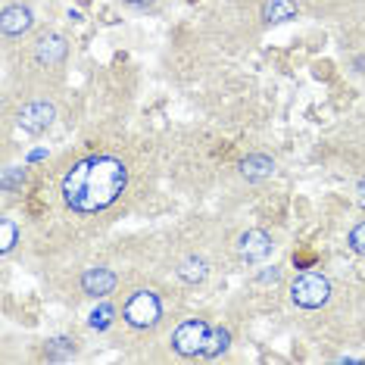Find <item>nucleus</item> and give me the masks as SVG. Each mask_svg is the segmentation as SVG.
Returning <instances> with one entry per match:
<instances>
[{
  "label": "nucleus",
  "mask_w": 365,
  "mask_h": 365,
  "mask_svg": "<svg viewBox=\"0 0 365 365\" xmlns=\"http://www.w3.org/2000/svg\"><path fill=\"white\" fill-rule=\"evenodd\" d=\"M113 315H115V309L113 306H101V309H94L91 312V328H110L113 325Z\"/></svg>",
  "instance_id": "nucleus-17"
},
{
  "label": "nucleus",
  "mask_w": 365,
  "mask_h": 365,
  "mask_svg": "<svg viewBox=\"0 0 365 365\" xmlns=\"http://www.w3.org/2000/svg\"><path fill=\"white\" fill-rule=\"evenodd\" d=\"M29 181V169L26 165H10V169H4V178H0V187H4V194H16V190H22Z\"/></svg>",
  "instance_id": "nucleus-13"
},
{
  "label": "nucleus",
  "mask_w": 365,
  "mask_h": 365,
  "mask_svg": "<svg viewBox=\"0 0 365 365\" xmlns=\"http://www.w3.org/2000/svg\"><path fill=\"white\" fill-rule=\"evenodd\" d=\"M156 0H125V6H131V10H147V6H153Z\"/></svg>",
  "instance_id": "nucleus-19"
},
{
  "label": "nucleus",
  "mask_w": 365,
  "mask_h": 365,
  "mask_svg": "<svg viewBox=\"0 0 365 365\" xmlns=\"http://www.w3.org/2000/svg\"><path fill=\"white\" fill-rule=\"evenodd\" d=\"M19 240V225L13 219H4L0 222V253H10Z\"/></svg>",
  "instance_id": "nucleus-15"
},
{
  "label": "nucleus",
  "mask_w": 365,
  "mask_h": 365,
  "mask_svg": "<svg viewBox=\"0 0 365 365\" xmlns=\"http://www.w3.org/2000/svg\"><path fill=\"white\" fill-rule=\"evenodd\" d=\"M300 13L297 0H265L262 4V22L265 26H281V22H290L294 16Z\"/></svg>",
  "instance_id": "nucleus-10"
},
{
  "label": "nucleus",
  "mask_w": 365,
  "mask_h": 365,
  "mask_svg": "<svg viewBox=\"0 0 365 365\" xmlns=\"http://www.w3.org/2000/svg\"><path fill=\"white\" fill-rule=\"evenodd\" d=\"M278 275H281V272H278V269H272V272H262L259 281H278Z\"/></svg>",
  "instance_id": "nucleus-20"
},
{
  "label": "nucleus",
  "mask_w": 365,
  "mask_h": 365,
  "mask_svg": "<svg viewBox=\"0 0 365 365\" xmlns=\"http://www.w3.org/2000/svg\"><path fill=\"white\" fill-rule=\"evenodd\" d=\"M66 56H69V44H66L63 35H44L35 44V60L41 66H47V69H56V66H63Z\"/></svg>",
  "instance_id": "nucleus-8"
},
{
  "label": "nucleus",
  "mask_w": 365,
  "mask_h": 365,
  "mask_svg": "<svg viewBox=\"0 0 365 365\" xmlns=\"http://www.w3.org/2000/svg\"><path fill=\"white\" fill-rule=\"evenodd\" d=\"M356 203H359L362 210H365V175H362L359 181H356Z\"/></svg>",
  "instance_id": "nucleus-18"
},
{
  "label": "nucleus",
  "mask_w": 365,
  "mask_h": 365,
  "mask_svg": "<svg viewBox=\"0 0 365 365\" xmlns=\"http://www.w3.org/2000/svg\"><path fill=\"white\" fill-rule=\"evenodd\" d=\"M231 346V331L228 328H212V334H210V344H206V353L203 356H222Z\"/></svg>",
  "instance_id": "nucleus-14"
},
{
  "label": "nucleus",
  "mask_w": 365,
  "mask_h": 365,
  "mask_svg": "<svg viewBox=\"0 0 365 365\" xmlns=\"http://www.w3.org/2000/svg\"><path fill=\"white\" fill-rule=\"evenodd\" d=\"M115 284H119V275H115L113 269H88L85 275H81V290H85L88 297H94V300L110 297Z\"/></svg>",
  "instance_id": "nucleus-9"
},
{
  "label": "nucleus",
  "mask_w": 365,
  "mask_h": 365,
  "mask_svg": "<svg viewBox=\"0 0 365 365\" xmlns=\"http://www.w3.org/2000/svg\"><path fill=\"white\" fill-rule=\"evenodd\" d=\"M210 334H212V325L203 319H187L172 331V350L178 356H203L206 353V344H210Z\"/></svg>",
  "instance_id": "nucleus-4"
},
{
  "label": "nucleus",
  "mask_w": 365,
  "mask_h": 365,
  "mask_svg": "<svg viewBox=\"0 0 365 365\" xmlns=\"http://www.w3.org/2000/svg\"><path fill=\"white\" fill-rule=\"evenodd\" d=\"M53 103L47 101H31L19 110V115H16V125H19L22 131H29V135H44L47 128L53 125Z\"/></svg>",
  "instance_id": "nucleus-5"
},
{
  "label": "nucleus",
  "mask_w": 365,
  "mask_h": 365,
  "mask_svg": "<svg viewBox=\"0 0 365 365\" xmlns=\"http://www.w3.org/2000/svg\"><path fill=\"white\" fill-rule=\"evenodd\" d=\"M346 247L356 253V256H365V219L356 222L350 228V235H346Z\"/></svg>",
  "instance_id": "nucleus-16"
},
{
  "label": "nucleus",
  "mask_w": 365,
  "mask_h": 365,
  "mask_svg": "<svg viewBox=\"0 0 365 365\" xmlns=\"http://www.w3.org/2000/svg\"><path fill=\"white\" fill-rule=\"evenodd\" d=\"M206 275H210V269H206L203 256H187L178 262V278L185 284H200V281H206Z\"/></svg>",
  "instance_id": "nucleus-12"
},
{
  "label": "nucleus",
  "mask_w": 365,
  "mask_h": 365,
  "mask_svg": "<svg viewBox=\"0 0 365 365\" xmlns=\"http://www.w3.org/2000/svg\"><path fill=\"white\" fill-rule=\"evenodd\" d=\"M128 187V165L119 156L97 153L85 156L63 175V203L78 215L103 212L125 194Z\"/></svg>",
  "instance_id": "nucleus-1"
},
{
  "label": "nucleus",
  "mask_w": 365,
  "mask_h": 365,
  "mask_svg": "<svg viewBox=\"0 0 365 365\" xmlns=\"http://www.w3.org/2000/svg\"><path fill=\"white\" fill-rule=\"evenodd\" d=\"M272 172H275V163H272V156H265V153H253L240 163V175L247 181H262V178H269Z\"/></svg>",
  "instance_id": "nucleus-11"
},
{
  "label": "nucleus",
  "mask_w": 365,
  "mask_h": 365,
  "mask_svg": "<svg viewBox=\"0 0 365 365\" xmlns=\"http://www.w3.org/2000/svg\"><path fill=\"white\" fill-rule=\"evenodd\" d=\"M272 247H275L272 244V235L262 228H250L237 237V256L244 262H262L272 253Z\"/></svg>",
  "instance_id": "nucleus-6"
},
{
  "label": "nucleus",
  "mask_w": 365,
  "mask_h": 365,
  "mask_svg": "<svg viewBox=\"0 0 365 365\" xmlns=\"http://www.w3.org/2000/svg\"><path fill=\"white\" fill-rule=\"evenodd\" d=\"M122 319H125L128 328L135 331H147V328H156L163 319V300L153 294V290H131L128 300L122 303Z\"/></svg>",
  "instance_id": "nucleus-2"
},
{
  "label": "nucleus",
  "mask_w": 365,
  "mask_h": 365,
  "mask_svg": "<svg viewBox=\"0 0 365 365\" xmlns=\"http://www.w3.org/2000/svg\"><path fill=\"white\" fill-rule=\"evenodd\" d=\"M290 300L300 309H319L331 300V281L322 272H303L290 284Z\"/></svg>",
  "instance_id": "nucleus-3"
},
{
  "label": "nucleus",
  "mask_w": 365,
  "mask_h": 365,
  "mask_svg": "<svg viewBox=\"0 0 365 365\" xmlns=\"http://www.w3.org/2000/svg\"><path fill=\"white\" fill-rule=\"evenodd\" d=\"M31 26H35V13H31L26 4H10V6H4V13H0L4 38H22L31 31Z\"/></svg>",
  "instance_id": "nucleus-7"
}]
</instances>
